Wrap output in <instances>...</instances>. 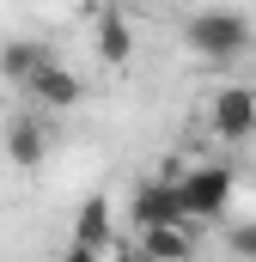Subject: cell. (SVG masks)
<instances>
[{"instance_id":"1","label":"cell","mask_w":256,"mask_h":262,"mask_svg":"<svg viewBox=\"0 0 256 262\" xmlns=\"http://www.w3.org/2000/svg\"><path fill=\"white\" fill-rule=\"evenodd\" d=\"M183 43H189L201 61L232 67L250 49V18L238 6H201V12H189V25H183Z\"/></svg>"},{"instance_id":"2","label":"cell","mask_w":256,"mask_h":262,"mask_svg":"<svg viewBox=\"0 0 256 262\" xmlns=\"http://www.w3.org/2000/svg\"><path fill=\"white\" fill-rule=\"evenodd\" d=\"M177 195H183L189 220H220L232 207V195H238V171L232 165H189L177 177Z\"/></svg>"},{"instance_id":"3","label":"cell","mask_w":256,"mask_h":262,"mask_svg":"<svg viewBox=\"0 0 256 262\" xmlns=\"http://www.w3.org/2000/svg\"><path fill=\"white\" fill-rule=\"evenodd\" d=\"M207 128H214V140H226V146L250 140L256 134V85H220L214 104H207Z\"/></svg>"},{"instance_id":"4","label":"cell","mask_w":256,"mask_h":262,"mask_svg":"<svg viewBox=\"0 0 256 262\" xmlns=\"http://www.w3.org/2000/svg\"><path fill=\"white\" fill-rule=\"evenodd\" d=\"M18 92L31 98V110H43V116H55V110H73V104L86 98V79H79L73 67H61L55 55H49V61H43L37 73H31V79H25V85H18Z\"/></svg>"},{"instance_id":"5","label":"cell","mask_w":256,"mask_h":262,"mask_svg":"<svg viewBox=\"0 0 256 262\" xmlns=\"http://www.w3.org/2000/svg\"><path fill=\"white\" fill-rule=\"evenodd\" d=\"M159 220H189L183 195H177V177H146L134 195H128V226H159Z\"/></svg>"},{"instance_id":"6","label":"cell","mask_w":256,"mask_h":262,"mask_svg":"<svg viewBox=\"0 0 256 262\" xmlns=\"http://www.w3.org/2000/svg\"><path fill=\"white\" fill-rule=\"evenodd\" d=\"M110 220H116V213H110V201H104V195H92L86 207H79V220H73V244H67V250H73L79 262L110 256V250H116V232H110Z\"/></svg>"},{"instance_id":"7","label":"cell","mask_w":256,"mask_h":262,"mask_svg":"<svg viewBox=\"0 0 256 262\" xmlns=\"http://www.w3.org/2000/svg\"><path fill=\"white\" fill-rule=\"evenodd\" d=\"M6 159L18 165V171H37L43 159H49V116L37 110H25V116H12V128H6Z\"/></svg>"},{"instance_id":"8","label":"cell","mask_w":256,"mask_h":262,"mask_svg":"<svg viewBox=\"0 0 256 262\" xmlns=\"http://www.w3.org/2000/svg\"><path fill=\"white\" fill-rule=\"evenodd\" d=\"M140 250H146V256H159V262H183V256H195L189 220H159V226H140Z\"/></svg>"},{"instance_id":"9","label":"cell","mask_w":256,"mask_h":262,"mask_svg":"<svg viewBox=\"0 0 256 262\" xmlns=\"http://www.w3.org/2000/svg\"><path fill=\"white\" fill-rule=\"evenodd\" d=\"M98 61L104 67H128L134 61V25H128L122 6H104V18H98Z\"/></svg>"},{"instance_id":"10","label":"cell","mask_w":256,"mask_h":262,"mask_svg":"<svg viewBox=\"0 0 256 262\" xmlns=\"http://www.w3.org/2000/svg\"><path fill=\"white\" fill-rule=\"evenodd\" d=\"M43 61H49V43H31V37L0 43V79H12V85H25V79H31Z\"/></svg>"},{"instance_id":"11","label":"cell","mask_w":256,"mask_h":262,"mask_svg":"<svg viewBox=\"0 0 256 262\" xmlns=\"http://www.w3.org/2000/svg\"><path fill=\"white\" fill-rule=\"evenodd\" d=\"M226 250H232V256H244V262H256V220H244V226H232V232H226Z\"/></svg>"},{"instance_id":"12","label":"cell","mask_w":256,"mask_h":262,"mask_svg":"<svg viewBox=\"0 0 256 262\" xmlns=\"http://www.w3.org/2000/svg\"><path fill=\"white\" fill-rule=\"evenodd\" d=\"M110 6H122V12H134V6H146V0H110Z\"/></svg>"}]
</instances>
